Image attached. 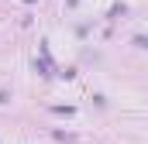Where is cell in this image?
<instances>
[{"instance_id": "obj_1", "label": "cell", "mask_w": 148, "mask_h": 144, "mask_svg": "<svg viewBox=\"0 0 148 144\" xmlns=\"http://www.w3.org/2000/svg\"><path fill=\"white\" fill-rule=\"evenodd\" d=\"M138 45H141V48H148V38H138Z\"/></svg>"}]
</instances>
